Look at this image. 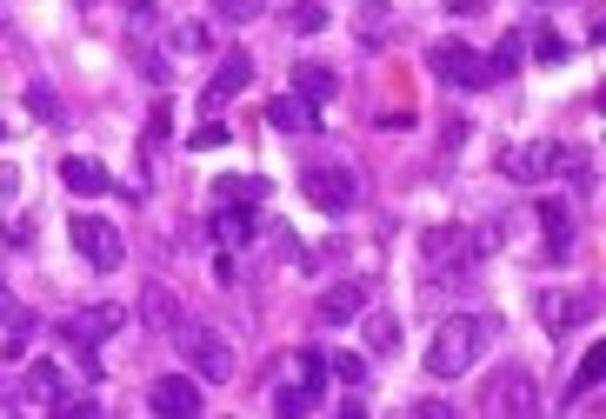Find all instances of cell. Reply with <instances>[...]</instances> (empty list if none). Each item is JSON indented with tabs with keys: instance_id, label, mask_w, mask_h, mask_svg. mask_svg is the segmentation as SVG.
Segmentation results:
<instances>
[{
	"instance_id": "obj_1",
	"label": "cell",
	"mask_w": 606,
	"mask_h": 419,
	"mask_svg": "<svg viewBox=\"0 0 606 419\" xmlns=\"http://www.w3.org/2000/svg\"><path fill=\"white\" fill-rule=\"evenodd\" d=\"M487 340H493V326H487L480 313H447V326L433 333V347H426V373H433V380L473 373V360L487 353Z\"/></svg>"
},
{
	"instance_id": "obj_2",
	"label": "cell",
	"mask_w": 606,
	"mask_h": 419,
	"mask_svg": "<svg viewBox=\"0 0 606 419\" xmlns=\"http://www.w3.org/2000/svg\"><path fill=\"white\" fill-rule=\"evenodd\" d=\"M300 194L320 207V213H346V207H354L361 200V174H354V166H346V160H313V166H300Z\"/></svg>"
},
{
	"instance_id": "obj_3",
	"label": "cell",
	"mask_w": 606,
	"mask_h": 419,
	"mask_svg": "<svg viewBox=\"0 0 606 419\" xmlns=\"http://www.w3.org/2000/svg\"><path fill=\"white\" fill-rule=\"evenodd\" d=\"M67 233H73V254L94 267V273H114V267L127 260L121 226H114V220H101V213H73V220H67Z\"/></svg>"
},
{
	"instance_id": "obj_4",
	"label": "cell",
	"mask_w": 606,
	"mask_h": 419,
	"mask_svg": "<svg viewBox=\"0 0 606 419\" xmlns=\"http://www.w3.org/2000/svg\"><path fill=\"white\" fill-rule=\"evenodd\" d=\"M181 353L194 366V380H233V347L220 340V326H201V319H181Z\"/></svg>"
},
{
	"instance_id": "obj_5",
	"label": "cell",
	"mask_w": 606,
	"mask_h": 419,
	"mask_svg": "<svg viewBox=\"0 0 606 419\" xmlns=\"http://www.w3.org/2000/svg\"><path fill=\"white\" fill-rule=\"evenodd\" d=\"M121 326H127V306L121 300H101V306H73L60 333H67V347H107Z\"/></svg>"
},
{
	"instance_id": "obj_6",
	"label": "cell",
	"mask_w": 606,
	"mask_h": 419,
	"mask_svg": "<svg viewBox=\"0 0 606 419\" xmlns=\"http://www.w3.org/2000/svg\"><path fill=\"white\" fill-rule=\"evenodd\" d=\"M426 60H433V73H441L447 88H487V80H493V73H487V60H480L467 40H441Z\"/></svg>"
},
{
	"instance_id": "obj_7",
	"label": "cell",
	"mask_w": 606,
	"mask_h": 419,
	"mask_svg": "<svg viewBox=\"0 0 606 419\" xmlns=\"http://www.w3.org/2000/svg\"><path fill=\"white\" fill-rule=\"evenodd\" d=\"M487 412H540V380L527 366H506L493 386H487Z\"/></svg>"
},
{
	"instance_id": "obj_8",
	"label": "cell",
	"mask_w": 606,
	"mask_h": 419,
	"mask_svg": "<svg viewBox=\"0 0 606 419\" xmlns=\"http://www.w3.org/2000/svg\"><path fill=\"white\" fill-rule=\"evenodd\" d=\"M553 160H560V147H553V140L506 147V153H500V174H506V181H519V187H534V181H547V174H553Z\"/></svg>"
},
{
	"instance_id": "obj_9",
	"label": "cell",
	"mask_w": 606,
	"mask_h": 419,
	"mask_svg": "<svg viewBox=\"0 0 606 419\" xmlns=\"http://www.w3.org/2000/svg\"><path fill=\"white\" fill-rule=\"evenodd\" d=\"M247 80H253V54H240V47H233V54L214 67V80L201 88V107H207V114H220V107H227V101L247 88Z\"/></svg>"
},
{
	"instance_id": "obj_10",
	"label": "cell",
	"mask_w": 606,
	"mask_h": 419,
	"mask_svg": "<svg viewBox=\"0 0 606 419\" xmlns=\"http://www.w3.org/2000/svg\"><path fill=\"white\" fill-rule=\"evenodd\" d=\"M60 181H67V194H87V200H94V194H114V174H107L94 153H67V160H60Z\"/></svg>"
},
{
	"instance_id": "obj_11",
	"label": "cell",
	"mask_w": 606,
	"mask_h": 419,
	"mask_svg": "<svg viewBox=\"0 0 606 419\" xmlns=\"http://www.w3.org/2000/svg\"><path fill=\"white\" fill-rule=\"evenodd\" d=\"M267 127H274V133L307 140V133H320V114H313L300 94H274V101H267Z\"/></svg>"
},
{
	"instance_id": "obj_12",
	"label": "cell",
	"mask_w": 606,
	"mask_h": 419,
	"mask_svg": "<svg viewBox=\"0 0 606 419\" xmlns=\"http://www.w3.org/2000/svg\"><path fill=\"white\" fill-rule=\"evenodd\" d=\"M294 94H300L307 107H327V101H340V73H333L327 60H300V67H294Z\"/></svg>"
},
{
	"instance_id": "obj_13",
	"label": "cell",
	"mask_w": 606,
	"mask_h": 419,
	"mask_svg": "<svg viewBox=\"0 0 606 419\" xmlns=\"http://www.w3.org/2000/svg\"><path fill=\"white\" fill-rule=\"evenodd\" d=\"M153 412H167V419H194V412H201V386L181 380V373L153 380Z\"/></svg>"
},
{
	"instance_id": "obj_14",
	"label": "cell",
	"mask_w": 606,
	"mask_h": 419,
	"mask_svg": "<svg viewBox=\"0 0 606 419\" xmlns=\"http://www.w3.org/2000/svg\"><path fill=\"white\" fill-rule=\"evenodd\" d=\"M361 306H367V293H361L354 280H340V287H327V293L313 300V319H320V326H340V319H361Z\"/></svg>"
},
{
	"instance_id": "obj_15",
	"label": "cell",
	"mask_w": 606,
	"mask_h": 419,
	"mask_svg": "<svg viewBox=\"0 0 606 419\" xmlns=\"http://www.w3.org/2000/svg\"><path fill=\"white\" fill-rule=\"evenodd\" d=\"M214 233H220L227 246H247V240L260 233V213H253L247 200H214Z\"/></svg>"
},
{
	"instance_id": "obj_16",
	"label": "cell",
	"mask_w": 606,
	"mask_h": 419,
	"mask_svg": "<svg viewBox=\"0 0 606 419\" xmlns=\"http://www.w3.org/2000/svg\"><path fill=\"white\" fill-rule=\"evenodd\" d=\"M426 260H454V267L467 273V267L480 260V246H473L460 226H433V233H426Z\"/></svg>"
},
{
	"instance_id": "obj_17",
	"label": "cell",
	"mask_w": 606,
	"mask_h": 419,
	"mask_svg": "<svg viewBox=\"0 0 606 419\" xmlns=\"http://www.w3.org/2000/svg\"><path fill=\"white\" fill-rule=\"evenodd\" d=\"M21 399H34V406H60V399H67V373H60L54 360H34L27 380H21Z\"/></svg>"
},
{
	"instance_id": "obj_18",
	"label": "cell",
	"mask_w": 606,
	"mask_h": 419,
	"mask_svg": "<svg viewBox=\"0 0 606 419\" xmlns=\"http://www.w3.org/2000/svg\"><path fill=\"white\" fill-rule=\"evenodd\" d=\"M313 406H320V380H294V386H274V412L300 419V412H313Z\"/></svg>"
},
{
	"instance_id": "obj_19",
	"label": "cell",
	"mask_w": 606,
	"mask_h": 419,
	"mask_svg": "<svg viewBox=\"0 0 606 419\" xmlns=\"http://www.w3.org/2000/svg\"><path fill=\"white\" fill-rule=\"evenodd\" d=\"M540 226H547V246H553V260H567V254H573V213L547 200V207H540Z\"/></svg>"
},
{
	"instance_id": "obj_20",
	"label": "cell",
	"mask_w": 606,
	"mask_h": 419,
	"mask_svg": "<svg viewBox=\"0 0 606 419\" xmlns=\"http://www.w3.org/2000/svg\"><path fill=\"white\" fill-rule=\"evenodd\" d=\"M573 319H580V300H573V293H540V326L553 333V340H560Z\"/></svg>"
},
{
	"instance_id": "obj_21",
	"label": "cell",
	"mask_w": 606,
	"mask_h": 419,
	"mask_svg": "<svg viewBox=\"0 0 606 419\" xmlns=\"http://www.w3.org/2000/svg\"><path fill=\"white\" fill-rule=\"evenodd\" d=\"M387 21H393V8H387V0H361V14H354V34H361L367 47H380V40H387Z\"/></svg>"
},
{
	"instance_id": "obj_22",
	"label": "cell",
	"mask_w": 606,
	"mask_h": 419,
	"mask_svg": "<svg viewBox=\"0 0 606 419\" xmlns=\"http://www.w3.org/2000/svg\"><path fill=\"white\" fill-rule=\"evenodd\" d=\"M140 313H147V326H153V333H173V326H181V306H173V293H167V287H147Z\"/></svg>"
},
{
	"instance_id": "obj_23",
	"label": "cell",
	"mask_w": 606,
	"mask_h": 419,
	"mask_svg": "<svg viewBox=\"0 0 606 419\" xmlns=\"http://www.w3.org/2000/svg\"><path fill=\"white\" fill-rule=\"evenodd\" d=\"M599 373H606V347H586V360H580V373H573V386H567V399H586V393L599 386Z\"/></svg>"
},
{
	"instance_id": "obj_24",
	"label": "cell",
	"mask_w": 606,
	"mask_h": 419,
	"mask_svg": "<svg viewBox=\"0 0 606 419\" xmlns=\"http://www.w3.org/2000/svg\"><path fill=\"white\" fill-rule=\"evenodd\" d=\"M214 200H247V207H260V200H267V187L247 181V174H227V181H214Z\"/></svg>"
},
{
	"instance_id": "obj_25",
	"label": "cell",
	"mask_w": 606,
	"mask_h": 419,
	"mask_svg": "<svg viewBox=\"0 0 606 419\" xmlns=\"http://www.w3.org/2000/svg\"><path fill=\"white\" fill-rule=\"evenodd\" d=\"M367 347H374V353H400V319H393V313H374V319H367Z\"/></svg>"
},
{
	"instance_id": "obj_26",
	"label": "cell",
	"mask_w": 606,
	"mask_h": 419,
	"mask_svg": "<svg viewBox=\"0 0 606 419\" xmlns=\"http://www.w3.org/2000/svg\"><path fill=\"white\" fill-rule=\"evenodd\" d=\"M327 21H333V14L320 8V0H294V8H287V27H294V34H320Z\"/></svg>"
},
{
	"instance_id": "obj_27",
	"label": "cell",
	"mask_w": 606,
	"mask_h": 419,
	"mask_svg": "<svg viewBox=\"0 0 606 419\" xmlns=\"http://www.w3.org/2000/svg\"><path fill=\"white\" fill-rule=\"evenodd\" d=\"M27 114H34V120H47V127H54V120H67V114H60V94L47 88V80H34V88H27Z\"/></svg>"
},
{
	"instance_id": "obj_28",
	"label": "cell",
	"mask_w": 606,
	"mask_h": 419,
	"mask_svg": "<svg viewBox=\"0 0 606 419\" xmlns=\"http://www.w3.org/2000/svg\"><path fill=\"white\" fill-rule=\"evenodd\" d=\"M487 73H493V80H506V73H519V34H500V47L487 54Z\"/></svg>"
},
{
	"instance_id": "obj_29",
	"label": "cell",
	"mask_w": 606,
	"mask_h": 419,
	"mask_svg": "<svg viewBox=\"0 0 606 419\" xmlns=\"http://www.w3.org/2000/svg\"><path fill=\"white\" fill-rule=\"evenodd\" d=\"M214 14H220L227 27H247V21L267 14V0H214Z\"/></svg>"
},
{
	"instance_id": "obj_30",
	"label": "cell",
	"mask_w": 606,
	"mask_h": 419,
	"mask_svg": "<svg viewBox=\"0 0 606 419\" xmlns=\"http://www.w3.org/2000/svg\"><path fill=\"white\" fill-rule=\"evenodd\" d=\"M327 380L361 386V380H367V360H361V353H333V360H327Z\"/></svg>"
},
{
	"instance_id": "obj_31",
	"label": "cell",
	"mask_w": 606,
	"mask_h": 419,
	"mask_svg": "<svg viewBox=\"0 0 606 419\" xmlns=\"http://www.w3.org/2000/svg\"><path fill=\"white\" fill-rule=\"evenodd\" d=\"M534 54H540V67H560L573 47H567V34H553V27H540V40H534Z\"/></svg>"
},
{
	"instance_id": "obj_32",
	"label": "cell",
	"mask_w": 606,
	"mask_h": 419,
	"mask_svg": "<svg viewBox=\"0 0 606 419\" xmlns=\"http://www.w3.org/2000/svg\"><path fill=\"white\" fill-rule=\"evenodd\" d=\"M167 114H173V107H153V120H147V140H140V160H153V153H160V140H167V127H173Z\"/></svg>"
},
{
	"instance_id": "obj_33",
	"label": "cell",
	"mask_w": 606,
	"mask_h": 419,
	"mask_svg": "<svg viewBox=\"0 0 606 419\" xmlns=\"http://www.w3.org/2000/svg\"><path fill=\"white\" fill-rule=\"evenodd\" d=\"M187 147H194V153H214V147H227V127H220V120H201V127L187 133Z\"/></svg>"
},
{
	"instance_id": "obj_34",
	"label": "cell",
	"mask_w": 606,
	"mask_h": 419,
	"mask_svg": "<svg viewBox=\"0 0 606 419\" xmlns=\"http://www.w3.org/2000/svg\"><path fill=\"white\" fill-rule=\"evenodd\" d=\"M294 366H300V373H307V380H327V353H313V347H307V353H300V360H294Z\"/></svg>"
},
{
	"instance_id": "obj_35",
	"label": "cell",
	"mask_w": 606,
	"mask_h": 419,
	"mask_svg": "<svg viewBox=\"0 0 606 419\" xmlns=\"http://www.w3.org/2000/svg\"><path fill=\"white\" fill-rule=\"evenodd\" d=\"M54 412H67V419H94V412H101V406H94V399H60V406H54Z\"/></svg>"
},
{
	"instance_id": "obj_36",
	"label": "cell",
	"mask_w": 606,
	"mask_h": 419,
	"mask_svg": "<svg viewBox=\"0 0 606 419\" xmlns=\"http://www.w3.org/2000/svg\"><path fill=\"white\" fill-rule=\"evenodd\" d=\"M214 280H220V287H233V280H240V267H233V254H220V260H214Z\"/></svg>"
},
{
	"instance_id": "obj_37",
	"label": "cell",
	"mask_w": 606,
	"mask_h": 419,
	"mask_svg": "<svg viewBox=\"0 0 606 419\" xmlns=\"http://www.w3.org/2000/svg\"><path fill=\"white\" fill-rule=\"evenodd\" d=\"M487 8V0H454V14H480Z\"/></svg>"
},
{
	"instance_id": "obj_38",
	"label": "cell",
	"mask_w": 606,
	"mask_h": 419,
	"mask_svg": "<svg viewBox=\"0 0 606 419\" xmlns=\"http://www.w3.org/2000/svg\"><path fill=\"white\" fill-rule=\"evenodd\" d=\"M0 300H8V293H0Z\"/></svg>"
},
{
	"instance_id": "obj_39",
	"label": "cell",
	"mask_w": 606,
	"mask_h": 419,
	"mask_svg": "<svg viewBox=\"0 0 606 419\" xmlns=\"http://www.w3.org/2000/svg\"><path fill=\"white\" fill-rule=\"evenodd\" d=\"M0 133H8V127H0Z\"/></svg>"
}]
</instances>
